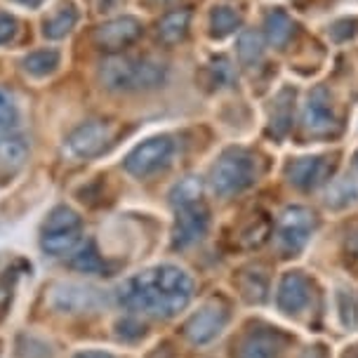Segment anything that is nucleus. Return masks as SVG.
<instances>
[{
  "label": "nucleus",
  "mask_w": 358,
  "mask_h": 358,
  "mask_svg": "<svg viewBox=\"0 0 358 358\" xmlns=\"http://www.w3.org/2000/svg\"><path fill=\"white\" fill-rule=\"evenodd\" d=\"M191 297H194V280L175 264H161L142 271L118 287L120 304L158 318L177 316L189 306Z\"/></svg>",
  "instance_id": "1"
},
{
  "label": "nucleus",
  "mask_w": 358,
  "mask_h": 358,
  "mask_svg": "<svg viewBox=\"0 0 358 358\" xmlns=\"http://www.w3.org/2000/svg\"><path fill=\"white\" fill-rule=\"evenodd\" d=\"M101 85L111 92H146L168 80V66L156 59H132L113 55L101 62Z\"/></svg>",
  "instance_id": "2"
},
{
  "label": "nucleus",
  "mask_w": 358,
  "mask_h": 358,
  "mask_svg": "<svg viewBox=\"0 0 358 358\" xmlns=\"http://www.w3.org/2000/svg\"><path fill=\"white\" fill-rule=\"evenodd\" d=\"M255 179H257V161L245 149H227L210 170V187L222 198L245 191L252 187Z\"/></svg>",
  "instance_id": "3"
},
{
  "label": "nucleus",
  "mask_w": 358,
  "mask_h": 358,
  "mask_svg": "<svg viewBox=\"0 0 358 358\" xmlns=\"http://www.w3.org/2000/svg\"><path fill=\"white\" fill-rule=\"evenodd\" d=\"M113 132H116V127L111 123H104V120L83 123L66 137V142H64V156L73 163L90 161V158L99 156L106 149L108 142L113 139Z\"/></svg>",
  "instance_id": "4"
},
{
  "label": "nucleus",
  "mask_w": 358,
  "mask_h": 358,
  "mask_svg": "<svg viewBox=\"0 0 358 358\" xmlns=\"http://www.w3.org/2000/svg\"><path fill=\"white\" fill-rule=\"evenodd\" d=\"M316 227V217L309 208L302 206H290L283 210L278 220V231H276V245L283 255H297L304 250V245L309 243V236Z\"/></svg>",
  "instance_id": "5"
},
{
  "label": "nucleus",
  "mask_w": 358,
  "mask_h": 358,
  "mask_svg": "<svg viewBox=\"0 0 358 358\" xmlns=\"http://www.w3.org/2000/svg\"><path fill=\"white\" fill-rule=\"evenodd\" d=\"M172 153H175V142L168 137V134H161V137H151L146 142L137 144L134 149L125 156V170L130 172L132 177H149L153 172H158L161 168L170 163Z\"/></svg>",
  "instance_id": "6"
},
{
  "label": "nucleus",
  "mask_w": 358,
  "mask_h": 358,
  "mask_svg": "<svg viewBox=\"0 0 358 358\" xmlns=\"http://www.w3.org/2000/svg\"><path fill=\"white\" fill-rule=\"evenodd\" d=\"M50 304L59 313L69 316H83L94 313L106 304V295L97 287L80 285V283H57L50 292Z\"/></svg>",
  "instance_id": "7"
},
{
  "label": "nucleus",
  "mask_w": 358,
  "mask_h": 358,
  "mask_svg": "<svg viewBox=\"0 0 358 358\" xmlns=\"http://www.w3.org/2000/svg\"><path fill=\"white\" fill-rule=\"evenodd\" d=\"M208 229H210V210L203 201L177 208L175 229H172V248L184 250V248L196 245L198 241L206 238Z\"/></svg>",
  "instance_id": "8"
},
{
  "label": "nucleus",
  "mask_w": 358,
  "mask_h": 358,
  "mask_svg": "<svg viewBox=\"0 0 358 358\" xmlns=\"http://www.w3.org/2000/svg\"><path fill=\"white\" fill-rule=\"evenodd\" d=\"M302 127L311 137H335L340 132V123L335 118L330 94L325 87H316L306 97V104L302 108Z\"/></svg>",
  "instance_id": "9"
},
{
  "label": "nucleus",
  "mask_w": 358,
  "mask_h": 358,
  "mask_svg": "<svg viewBox=\"0 0 358 358\" xmlns=\"http://www.w3.org/2000/svg\"><path fill=\"white\" fill-rule=\"evenodd\" d=\"M335 170V161L328 156H306L285 165V177L299 191H313L325 184Z\"/></svg>",
  "instance_id": "10"
},
{
  "label": "nucleus",
  "mask_w": 358,
  "mask_h": 358,
  "mask_svg": "<svg viewBox=\"0 0 358 358\" xmlns=\"http://www.w3.org/2000/svg\"><path fill=\"white\" fill-rule=\"evenodd\" d=\"M142 22L137 17H116L111 22H104L94 31V43L104 52H118L127 48L142 36Z\"/></svg>",
  "instance_id": "11"
},
{
  "label": "nucleus",
  "mask_w": 358,
  "mask_h": 358,
  "mask_svg": "<svg viewBox=\"0 0 358 358\" xmlns=\"http://www.w3.org/2000/svg\"><path fill=\"white\" fill-rule=\"evenodd\" d=\"M227 321H229V313L224 306L208 304L189 318L187 325H184V335L194 344H208L224 330Z\"/></svg>",
  "instance_id": "12"
},
{
  "label": "nucleus",
  "mask_w": 358,
  "mask_h": 358,
  "mask_svg": "<svg viewBox=\"0 0 358 358\" xmlns=\"http://www.w3.org/2000/svg\"><path fill=\"white\" fill-rule=\"evenodd\" d=\"M311 283L302 271H287L278 283L276 304L283 313H299L309 306Z\"/></svg>",
  "instance_id": "13"
},
{
  "label": "nucleus",
  "mask_w": 358,
  "mask_h": 358,
  "mask_svg": "<svg viewBox=\"0 0 358 358\" xmlns=\"http://www.w3.org/2000/svg\"><path fill=\"white\" fill-rule=\"evenodd\" d=\"M285 347V337L276 330H255L241 342L236 358H278Z\"/></svg>",
  "instance_id": "14"
},
{
  "label": "nucleus",
  "mask_w": 358,
  "mask_h": 358,
  "mask_svg": "<svg viewBox=\"0 0 358 358\" xmlns=\"http://www.w3.org/2000/svg\"><path fill=\"white\" fill-rule=\"evenodd\" d=\"M29 158V144L19 132L0 134V168L5 172H17Z\"/></svg>",
  "instance_id": "15"
},
{
  "label": "nucleus",
  "mask_w": 358,
  "mask_h": 358,
  "mask_svg": "<svg viewBox=\"0 0 358 358\" xmlns=\"http://www.w3.org/2000/svg\"><path fill=\"white\" fill-rule=\"evenodd\" d=\"M292 34H295V24H292V19L287 17L285 10L280 8H273L266 12L264 17V38L266 43L271 45V48H285L287 43H290Z\"/></svg>",
  "instance_id": "16"
},
{
  "label": "nucleus",
  "mask_w": 358,
  "mask_h": 358,
  "mask_svg": "<svg viewBox=\"0 0 358 358\" xmlns=\"http://www.w3.org/2000/svg\"><path fill=\"white\" fill-rule=\"evenodd\" d=\"M76 24H78V10H76V5L66 3L57 8V12H52L50 17H45L43 36L50 38V41H59V38H66L71 34Z\"/></svg>",
  "instance_id": "17"
},
{
  "label": "nucleus",
  "mask_w": 358,
  "mask_h": 358,
  "mask_svg": "<svg viewBox=\"0 0 358 358\" xmlns=\"http://www.w3.org/2000/svg\"><path fill=\"white\" fill-rule=\"evenodd\" d=\"M292 99H295V92L292 90H280L273 99V108H271V125H268V134L273 137H285L287 130H290L292 123Z\"/></svg>",
  "instance_id": "18"
},
{
  "label": "nucleus",
  "mask_w": 358,
  "mask_h": 358,
  "mask_svg": "<svg viewBox=\"0 0 358 358\" xmlns=\"http://www.w3.org/2000/svg\"><path fill=\"white\" fill-rule=\"evenodd\" d=\"M189 27H191V12L189 10L170 12V15H165L161 19V24H158V38H161L165 45L182 43L189 34Z\"/></svg>",
  "instance_id": "19"
},
{
  "label": "nucleus",
  "mask_w": 358,
  "mask_h": 358,
  "mask_svg": "<svg viewBox=\"0 0 358 358\" xmlns=\"http://www.w3.org/2000/svg\"><path fill=\"white\" fill-rule=\"evenodd\" d=\"M59 62H62L59 50L48 48V50H36V52L27 55L22 64H24V71L29 76H34V78H45V76L57 71Z\"/></svg>",
  "instance_id": "20"
},
{
  "label": "nucleus",
  "mask_w": 358,
  "mask_h": 358,
  "mask_svg": "<svg viewBox=\"0 0 358 358\" xmlns=\"http://www.w3.org/2000/svg\"><path fill=\"white\" fill-rule=\"evenodd\" d=\"M80 245V231H52L41 234V248L50 257H66Z\"/></svg>",
  "instance_id": "21"
},
{
  "label": "nucleus",
  "mask_w": 358,
  "mask_h": 358,
  "mask_svg": "<svg viewBox=\"0 0 358 358\" xmlns=\"http://www.w3.org/2000/svg\"><path fill=\"white\" fill-rule=\"evenodd\" d=\"M69 266L76 268V271H80V273H90V276L106 271V262L101 259V255L97 252V248H94L92 241H87L85 245L76 248L71 259H69Z\"/></svg>",
  "instance_id": "22"
},
{
  "label": "nucleus",
  "mask_w": 358,
  "mask_h": 358,
  "mask_svg": "<svg viewBox=\"0 0 358 358\" xmlns=\"http://www.w3.org/2000/svg\"><path fill=\"white\" fill-rule=\"evenodd\" d=\"M52 231H83L80 215L66 206L52 208L43 222V234H52Z\"/></svg>",
  "instance_id": "23"
},
{
  "label": "nucleus",
  "mask_w": 358,
  "mask_h": 358,
  "mask_svg": "<svg viewBox=\"0 0 358 358\" xmlns=\"http://www.w3.org/2000/svg\"><path fill=\"white\" fill-rule=\"evenodd\" d=\"M243 24L241 12H236L234 8H215L210 12V36L213 38H227L236 34Z\"/></svg>",
  "instance_id": "24"
},
{
  "label": "nucleus",
  "mask_w": 358,
  "mask_h": 358,
  "mask_svg": "<svg viewBox=\"0 0 358 358\" xmlns=\"http://www.w3.org/2000/svg\"><path fill=\"white\" fill-rule=\"evenodd\" d=\"M19 123H22V113H19L15 94L0 87V134L19 132Z\"/></svg>",
  "instance_id": "25"
},
{
  "label": "nucleus",
  "mask_w": 358,
  "mask_h": 358,
  "mask_svg": "<svg viewBox=\"0 0 358 358\" xmlns=\"http://www.w3.org/2000/svg\"><path fill=\"white\" fill-rule=\"evenodd\" d=\"M264 57V41L257 31H243L238 38V59L245 66H257Z\"/></svg>",
  "instance_id": "26"
},
{
  "label": "nucleus",
  "mask_w": 358,
  "mask_h": 358,
  "mask_svg": "<svg viewBox=\"0 0 358 358\" xmlns=\"http://www.w3.org/2000/svg\"><path fill=\"white\" fill-rule=\"evenodd\" d=\"M356 201H358V187L351 179H340V182L332 184L328 189V194H325V206L330 210L349 208L351 203H356Z\"/></svg>",
  "instance_id": "27"
},
{
  "label": "nucleus",
  "mask_w": 358,
  "mask_h": 358,
  "mask_svg": "<svg viewBox=\"0 0 358 358\" xmlns=\"http://www.w3.org/2000/svg\"><path fill=\"white\" fill-rule=\"evenodd\" d=\"M201 191H203L201 179H198V177H184L182 182L172 187V191H170V203L175 208L189 206V203L201 201Z\"/></svg>",
  "instance_id": "28"
},
{
  "label": "nucleus",
  "mask_w": 358,
  "mask_h": 358,
  "mask_svg": "<svg viewBox=\"0 0 358 358\" xmlns=\"http://www.w3.org/2000/svg\"><path fill=\"white\" fill-rule=\"evenodd\" d=\"M206 71H208L210 85H215V87H229L236 83V69L229 57H215V59L208 64Z\"/></svg>",
  "instance_id": "29"
},
{
  "label": "nucleus",
  "mask_w": 358,
  "mask_h": 358,
  "mask_svg": "<svg viewBox=\"0 0 358 358\" xmlns=\"http://www.w3.org/2000/svg\"><path fill=\"white\" fill-rule=\"evenodd\" d=\"M335 302H337V316H340V323L344 328L347 330L358 328V299L354 292L340 290L335 295Z\"/></svg>",
  "instance_id": "30"
},
{
  "label": "nucleus",
  "mask_w": 358,
  "mask_h": 358,
  "mask_svg": "<svg viewBox=\"0 0 358 358\" xmlns=\"http://www.w3.org/2000/svg\"><path fill=\"white\" fill-rule=\"evenodd\" d=\"M266 292H268V283L259 271L243 276V295H245L248 302L262 304L266 299Z\"/></svg>",
  "instance_id": "31"
},
{
  "label": "nucleus",
  "mask_w": 358,
  "mask_h": 358,
  "mask_svg": "<svg viewBox=\"0 0 358 358\" xmlns=\"http://www.w3.org/2000/svg\"><path fill=\"white\" fill-rule=\"evenodd\" d=\"M330 36L340 43L358 36V17H349V19H340V22H335L330 27Z\"/></svg>",
  "instance_id": "32"
},
{
  "label": "nucleus",
  "mask_w": 358,
  "mask_h": 358,
  "mask_svg": "<svg viewBox=\"0 0 358 358\" xmlns=\"http://www.w3.org/2000/svg\"><path fill=\"white\" fill-rule=\"evenodd\" d=\"M116 330H118L120 340H127V342H134V340H139V337H144V325L139 323L137 318H123V321H118Z\"/></svg>",
  "instance_id": "33"
},
{
  "label": "nucleus",
  "mask_w": 358,
  "mask_h": 358,
  "mask_svg": "<svg viewBox=\"0 0 358 358\" xmlns=\"http://www.w3.org/2000/svg\"><path fill=\"white\" fill-rule=\"evenodd\" d=\"M17 34V19L12 15H5V12H0V45L10 43L12 38Z\"/></svg>",
  "instance_id": "34"
},
{
  "label": "nucleus",
  "mask_w": 358,
  "mask_h": 358,
  "mask_svg": "<svg viewBox=\"0 0 358 358\" xmlns=\"http://www.w3.org/2000/svg\"><path fill=\"white\" fill-rule=\"evenodd\" d=\"M266 236H268V222H259V227L257 229H252V231H248L245 236V245H262V243L266 241Z\"/></svg>",
  "instance_id": "35"
},
{
  "label": "nucleus",
  "mask_w": 358,
  "mask_h": 358,
  "mask_svg": "<svg viewBox=\"0 0 358 358\" xmlns=\"http://www.w3.org/2000/svg\"><path fill=\"white\" fill-rule=\"evenodd\" d=\"M73 358H116L113 354H108V351H94V349H85V351H78Z\"/></svg>",
  "instance_id": "36"
},
{
  "label": "nucleus",
  "mask_w": 358,
  "mask_h": 358,
  "mask_svg": "<svg viewBox=\"0 0 358 358\" xmlns=\"http://www.w3.org/2000/svg\"><path fill=\"white\" fill-rule=\"evenodd\" d=\"M299 358H325V351H323V347H309L299 354Z\"/></svg>",
  "instance_id": "37"
},
{
  "label": "nucleus",
  "mask_w": 358,
  "mask_h": 358,
  "mask_svg": "<svg viewBox=\"0 0 358 358\" xmlns=\"http://www.w3.org/2000/svg\"><path fill=\"white\" fill-rule=\"evenodd\" d=\"M17 3H24V5H38V3H43V0H17Z\"/></svg>",
  "instance_id": "38"
},
{
  "label": "nucleus",
  "mask_w": 358,
  "mask_h": 358,
  "mask_svg": "<svg viewBox=\"0 0 358 358\" xmlns=\"http://www.w3.org/2000/svg\"><path fill=\"white\" fill-rule=\"evenodd\" d=\"M161 3H177V0H161Z\"/></svg>",
  "instance_id": "39"
},
{
  "label": "nucleus",
  "mask_w": 358,
  "mask_h": 358,
  "mask_svg": "<svg viewBox=\"0 0 358 358\" xmlns=\"http://www.w3.org/2000/svg\"><path fill=\"white\" fill-rule=\"evenodd\" d=\"M354 161H356V165H358V151H356V156H354Z\"/></svg>",
  "instance_id": "40"
}]
</instances>
